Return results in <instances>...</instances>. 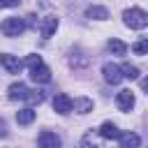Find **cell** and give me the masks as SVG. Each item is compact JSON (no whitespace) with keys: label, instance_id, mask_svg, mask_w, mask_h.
I'll return each mask as SVG.
<instances>
[{"label":"cell","instance_id":"obj_6","mask_svg":"<svg viewBox=\"0 0 148 148\" xmlns=\"http://www.w3.org/2000/svg\"><path fill=\"white\" fill-rule=\"evenodd\" d=\"M116 106L120 111H132V106H134V92L132 90H120L116 95Z\"/></svg>","mask_w":148,"mask_h":148},{"label":"cell","instance_id":"obj_22","mask_svg":"<svg viewBox=\"0 0 148 148\" xmlns=\"http://www.w3.org/2000/svg\"><path fill=\"white\" fill-rule=\"evenodd\" d=\"M12 7H18V0H5V2H0V9H12Z\"/></svg>","mask_w":148,"mask_h":148},{"label":"cell","instance_id":"obj_18","mask_svg":"<svg viewBox=\"0 0 148 148\" xmlns=\"http://www.w3.org/2000/svg\"><path fill=\"white\" fill-rule=\"evenodd\" d=\"M132 51H134L136 56L148 53V39H139V42H134V44H132Z\"/></svg>","mask_w":148,"mask_h":148},{"label":"cell","instance_id":"obj_14","mask_svg":"<svg viewBox=\"0 0 148 148\" xmlns=\"http://www.w3.org/2000/svg\"><path fill=\"white\" fill-rule=\"evenodd\" d=\"M72 109L79 111V113H88V111H92V99H88V97H79V99L72 102Z\"/></svg>","mask_w":148,"mask_h":148},{"label":"cell","instance_id":"obj_16","mask_svg":"<svg viewBox=\"0 0 148 148\" xmlns=\"http://www.w3.org/2000/svg\"><path fill=\"white\" fill-rule=\"evenodd\" d=\"M109 51L113 56H125L127 53V46L120 42V39H109Z\"/></svg>","mask_w":148,"mask_h":148},{"label":"cell","instance_id":"obj_1","mask_svg":"<svg viewBox=\"0 0 148 148\" xmlns=\"http://www.w3.org/2000/svg\"><path fill=\"white\" fill-rule=\"evenodd\" d=\"M123 18H125V25L127 28H134V30H141L148 25V14L139 7H130L123 12Z\"/></svg>","mask_w":148,"mask_h":148},{"label":"cell","instance_id":"obj_20","mask_svg":"<svg viewBox=\"0 0 148 148\" xmlns=\"http://www.w3.org/2000/svg\"><path fill=\"white\" fill-rule=\"evenodd\" d=\"M25 65H28L30 69L42 67V56H28V58H25Z\"/></svg>","mask_w":148,"mask_h":148},{"label":"cell","instance_id":"obj_7","mask_svg":"<svg viewBox=\"0 0 148 148\" xmlns=\"http://www.w3.org/2000/svg\"><path fill=\"white\" fill-rule=\"evenodd\" d=\"M53 111H58V113H69L72 111V97L69 95H65V92H60V95H56L53 97Z\"/></svg>","mask_w":148,"mask_h":148},{"label":"cell","instance_id":"obj_17","mask_svg":"<svg viewBox=\"0 0 148 148\" xmlns=\"http://www.w3.org/2000/svg\"><path fill=\"white\" fill-rule=\"evenodd\" d=\"M120 74H123V79H130V81L139 79V69H136L134 65H130V62H125V65L120 67Z\"/></svg>","mask_w":148,"mask_h":148},{"label":"cell","instance_id":"obj_10","mask_svg":"<svg viewBox=\"0 0 148 148\" xmlns=\"http://www.w3.org/2000/svg\"><path fill=\"white\" fill-rule=\"evenodd\" d=\"M30 79L35 81V83H49L51 81V69L49 67H35V69H30Z\"/></svg>","mask_w":148,"mask_h":148},{"label":"cell","instance_id":"obj_15","mask_svg":"<svg viewBox=\"0 0 148 148\" xmlns=\"http://www.w3.org/2000/svg\"><path fill=\"white\" fill-rule=\"evenodd\" d=\"M35 120V111L32 109H21L18 113H16V123L18 125H30Z\"/></svg>","mask_w":148,"mask_h":148},{"label":"cell","instance_id":"obj_3","mask_svg":"<svg viewBox=\"0 0 148 148\" xmlns=\"http://www.w3.org/2000/svg\"><path fill=\"white\" fill-rule=\"evenodd\" d=\"M102 74H104V81H106V83H111V86H116V83H120V81H123L120 67H118V65H113V62H104Z\"/></svg>","mask_w":148,"mask_h":148},{"label":"cell","instance_id":"obj_19","mask_svg":"<svg viewBox=\"0 0 148 148\" xmlns=\"http://www.w3.org/2000/svg\"><path fill=\"white\" fill-rule=\"evenodd\" d=\"M28 102L42 104V102H44V92H42V90H30V92H28Z\"/></svg>","mask_w":148,"mask_h":148},{"label":"cell","instance_id":"obj_8","mask_svg":"<svg viewBox=\"0 0 148 148\" xmlns=\"http://www.w3.org/2000/svg\"><path fill=\"white\" fill-rule=\"evenodd\" d=\"M56 28H58V18H56V16H46V18L39 21V32H42L44 39H49V37L56 32Z\"/></svg>","mask_w":148,"mask_h":148},{"label":"cell","instance_id":"obj_24","mask_svg":"<svg viewBox=\"0 0 148 148\" xmlns=\"http://www.w3.org/2000/svg\"><path fill=\"white\" fill-rule=\"evenodd\" d=\"M141 88H143V90H146V95H148V76H146V79H141Z\"/></svg>","mask_w":148,"mask_h":148},{"label":"cell","instance_id":"obj_9","mask_svg":"<svg viewBox=\"0 0 148 148\" xmlns=\"http://www.w3.org/2000/svg\"><path fill=\"white\" fill-rule=\"evenodd\" d=\"M120 148H139L141 146V136L136 134V132H125V134H120Z\"/></svg>","mask_w":148,"mask_h":148},{"label":"cell","instance_id":"obj_13","mask_svg":"<svg viewBox=\"0 0 148 148\" xmlns=\"http://www.w3.org/2000/svg\"><path fill=\"white\" fill-rule=\"evenodd\" d=\"M86 16H88V18H97V21H104V18H109V12H106V7H99V5H90V7L86 9Z\"/></svg>","mask_w":148,"mask_h":148},{"label":"cell","instance_id":"obj_23","mask_svg":"<svg viewBox=\"0 0 148 148\" xmlns=\"http://www.w3.org/2000/svg\"><path fill=\"white\" fill-rule=\"evenodd\" d=\"M0 136H7V125H5V120H0Z\"/></svg>","mask_w":148,"mask_h":148},{"label":"cell","instance_id":"obj_21","mask_svg":"<svg viewBox=\"0 0 148 148\" xmlns=\"http://www.w3.org/2000/svg\"><path fill=\"white\" fill-rule=\"evenodd\" d=\"M79 148H97V146H95V143L90 141V134H88V136H83V139H81V143H79Z\"/></svg>","mask_w":148,"mask_h":148},{"label":"cell","instance_id":"obj_2","mask_svg":"<svg viewBox=\"0 0 148 148\" xmlns=\"http://www.w3.org/2000/svg\"><path fill=\"white\" fill-rule=\"evenodd\" d=\"M25 30V21L23 18H16V16H9L0 23V32L5 37H18L21 32Z\"/></svg>","mask_w":148,"mask_h":148},{"label":"cell","instance_id":"obj_5","mask_svg":"<svg viewBox=\"0 0 148 148\" xmlns=\"http://www.w3.org/2000/svg\"><path fill=\"white\" fill-rule=\"evenodd\" d=\"M0 65H2L9 74H18L21 67H23V62H21L16 56H9V53H0Z\"/></svg>","mask_w":148,"mask_h":148},{"label":"cell","instance_id":"obj_11","mask_svg":"<svg viewBox=\"0 0 148 148\" xmlns=\"http://www.w3.org/2000/svg\"><path fill=\"white\" fill-rule=\"evenodd\" d=\"M28 88H25V83H12L9 86V90H7V95H9V99H28Z\"/></svg>","mask_w":148,"mask_h":148},{"label":"cell","instance_id":"obj_4","mask_svg":"<svg viewBox=\"0 0 148 148\" xmlns=\"http://www.w3.org/2000/svg\"><path fill=\"white\" fill-rule=\"evenodd\" d=\"M37 143H39V148H60V146H62V143H60V136H58L56 132H49V130L39 132Z\"/></svg>","mask_w":148,"mask_h":148},{"label":"cell","instance_id":"obj_12","mask_svg":"<svg viewBox=\"0 0 148 148\" xmlns=\"http://www.w3.org/2000/svg\"><path fill=\"white\" fill-rule=\"evenodd\" d=\"M99 136H102V139H111V141H116V139H120V130H118L113 123H104V125L99 127Z\"/></svg>","mask_w":148,"mask_h":148}]
</instances>
